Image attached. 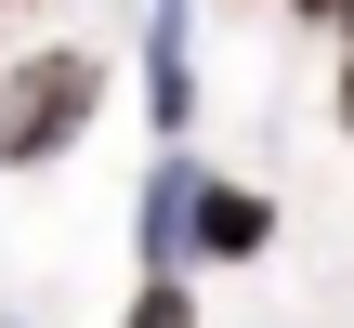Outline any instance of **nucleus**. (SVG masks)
Instances as JSON below:
<instances>
[{
	"label": "nucleus",
	"instance_id": "f257e3e1",
	"mask_svg": "<svg viewBox=\"0 0 354 328\" xmlns=\"http://www.w3.org/2000/svg\"><path fill=\"white\" fill-rule=\"evenodd\" d=\"M105 118V53L92 39H26L0 53V171H53Z\"/></svg>",
	"mask_w": 354,
	"mask_h": 328
},
{
	"label": "nucleus",
	"instance_id": "39448f33",
	"mask_svg": "<svg viewBox=\"0 0 354 328\" xmlns=\"http://www.w3.org/2000/svg\"><path fill=\"white\" fill-rule=\"evenodd\" d=\"M289 26H342V0H289Z\"/></svg>",
	"mask_w": 354,
	"mask_h": 328
},
{
	"label": "nucleus",
	"instance_id": "6e6552de",
	"mask_svg": "<svg viewBox=\"0 0 354 328\" xmlns=\"http://www.w3.org/2000/svg\"><path fill=\"white\" fill-rule=\"evenodd\" d=\"M0 13H39V0H0Z\"/></svg>",
	"mask_w": 354,
	"mask_h": 328
},
{
	"label": "nucleus",
	"instance_id": "423d86ee",
	"mask_svg": "<svg viewBox=\"0 0 354 328\" xmlns=\"http://www.w3.org/2000/svg\"><path fill=\"white\" fill-rule=\"evenodd\" d=\"M328 39H342V66H354V0H342V26H328Z\"/></svg>",
	"mask_w": 354,
	"mask_h": 328
},
{
	"label": "nucleus",
	"instance_id": "1a4fd4ad",
	"mask_svg": "<svg viewBox=\"0 0 354 328\" xmlns=\"http://www.w3.org/2000/svg\"><path fill=\"white\" fill-rule=\"evenodd\" d=\"M0 328H26V316H0Z\"/></svg>",
	"mask_w": 354,
	"mask_h": 328
},
{
	"label": "nucleus",
	"instance_id": "20e7f679",
	"mask_svg": "<svg viewBox=\"0 0 354 328\" xmlns=\"http://www.w3.org/2000/svg\"><path fill=\"white\" fill-rule=\"evenodd\" d=\"M118 328H210V316H197V276H131Z\"/></svg>",
	"mask_w": 354,
	"mask_h": 328
},
{
	"label": "nucleus",
	"instance_id": "f03ea898",
	"mask_svg": "<svg viewBox=\"0 0 354 328\" xmlns=\"http://www.w3.org/2000/svg\"><path fill=\"white\" fill-rule=\"evenodd\" d=\"M197 197H210V158L197 145H158L145 184H131V263L145 276H197Z\"/></svg>",
	"mask_w": 354,
	"mask_h": 328
},
{
	"label": "nucleus",
	"instance_id": "7ed1b4c3",
	"mask_svg": "<svg viewBox=\"0 0 354 328\" xmlns=\"http://www.w3.org/2000/svg\"><path fill=\"white\" fill-rule=\"evenodd\" d=\"M276 224H289V210H276V184L210 171V197H197V276H210V263H263V250H276Z\"/></svg>",
	"mask_w": 354,
	"mask_h": 328
},
{
	"label": "nucleus",
	"instance_id": "0eeeda50",
	"mask_svg": "<svg viewBox=\"0 0 354 328\" xmlns=\"http://www.w3.org/2000/svg\"><path fill=\"white\" fill-rule=\"evenodd\" d=\"M342 131H354V66H342Z\"/></svg>",
	"mask_w": 354,
	"mask_h": 328
}]
</instances>
